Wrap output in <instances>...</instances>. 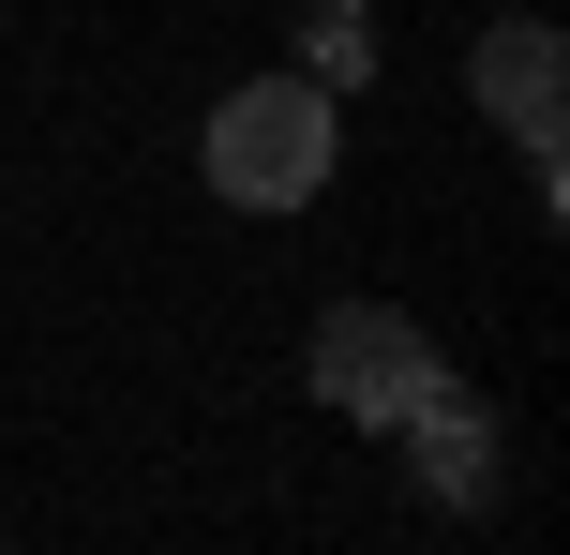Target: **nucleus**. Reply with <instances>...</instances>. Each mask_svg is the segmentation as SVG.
<instances>
[{"label":"nucleus","instance_id":"nucleus-1","mask_svg":"<svg viewBox=\"0 0 570 555\" xmlns=\"http://www.w3.org/2000/svg\"><path fill=\"white\" fill-rule=\"evenodd\" d=\"M331 180V76H256L210 106V196L226 210H301Z\"/></svg>","mask_w":570,"mask_h":555},{"label":"nucleus","instance_id":"nucleus-2","mask_svg":"<svg viewBox=\"0 0 570 555\" xmlns=\"http://www.w3.org/2000/svg\"><path fill=\"white\" fill-rule=\"evenodd\" d=\"M421 376H435V346H421V316H391V300H345V316L315 330V406H345L361 436H391V420L421 406Z\"/></svg>","mask_w":570,"mask_h":555},{"label":"nucleus","instance_id":"nucleus-3","mask_svg":"<svg viewBox=\"0 0 570 555\" xmlns=\"http://www.w3.org/2000/svg\"><path fill=\"white\" fill-rule=\"evenodd\" d=\"M556 76H570V46H556L541 16H495L481 46H465V90H481V106H495V120L525 136V166H541V196H556Z\"/></svg>","mask_w":570,"mask_h":555},{"label":"nucleus","instance_id":"nucleus-4","mask_svg":"<svg viewBox=\"0 0 570 555\" xmlns=\"http://www.w3.org/2000/svg\"><path fill=\"white\" fill-rule=\"evenodd\" d=\"M391 436H421V466H435V496H481V480H495V420L465 406L451 376H421V406H405Z\"/></svg>","mask_w":570,"mask_h":555}]
</instances>
